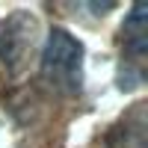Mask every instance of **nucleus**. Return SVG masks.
Wrapping results in <instances>:
<instances>
[{"instance_id": "1", "label": "nucleus", "mask_w": 148, "mask_h": 148, "mask_svg": "<svg viewBox=\"0 0 148 148\" xmlns=\"http://www.w3.org/2000/svg\"><path fill=\"white\" fill-rule=\"evenodd\" d=\"M39 80L47 92L74 98L83 86V45L62 27H53L42 47Z\"/></svg>"}, {"instance_id": "2", "label": "nucleus", "mask_w": 148, "mask_h": 148, "mask_svg": "<svg viewBox=\"0 0 148 148\" xmlns=\"http://www.w3.org/2000/svg\"><path fill=\"white\" fill-rule=\"evenodd\" d=\"M148 6L136 3L130 9V15L125 18L119 30V42H121V53H125V74H121V89H133L136 83H142L145 77V51H148V33H145V24H148Z\"/></svg>"}, {"instance_id": "3", "label": "nucleus", "mask_w": 148, "mask_h": 148, "mask_svg": "<svg viewBox=\"0 0 148 148\" xmlns=\"http://www.w3.org/2000/svg\"><path fill=\"white\" fill-rule=\"evenodd\" d=\"M36 45V18L27 12H12L0 21V65L6 71H18Z\"/></svg>"}, {"instance_id": "4", "label": "nucleus", "mask_w": 148, "mask_h": 148, "mask_svg": "<svg viewBox=\"0 0 148 148\" xmlns=\"http://www.w3.org/2000/svg\"><path fill=\"white\" fill-rule=\"evenodd\" d=\"M110 148H145V104L130 107V113L107 130Z\"/></svg>"}]
</instances>
